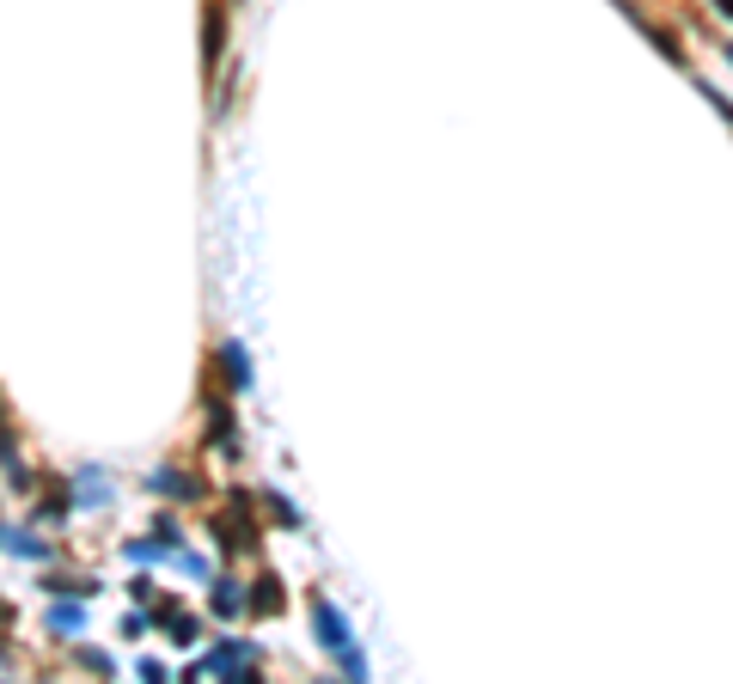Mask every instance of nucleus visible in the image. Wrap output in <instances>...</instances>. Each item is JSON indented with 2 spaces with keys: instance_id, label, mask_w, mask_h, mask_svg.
I'll return each instance as SVG.
<instances>
[{
  "instance_id": "f257e3e1",
  "label": "nucleus",
  "mask_w": 733,
  "mask_h": 684,
  "mask_svg": "<svg viewBox=\"0 0 733 684\" xmlns=\"http://www.w3.org/2000/svg\"><path fill=\"white\" fill-rule=\"evenodd\" d=\"M312 635H318V648H325L330 660L342 666V678H373V666H366V654L354 648V630H349V618H342L337 606H330L325 592H312Z\"/></svg>"
},
{
  "instance_id": "9b49d317",
  "label": "nucleus",
  "mask_w": 733,
  "mask_h": 684,
  "mask_svg": "<svg viewBox=\"0 0 733 684\" xmlns=\"http://www.w3.org/2000/svg\"><path fill=\"white\" fill-rule=\"evenodd\" d=\"M43 587H50L55 599H67V592H79V599H86V592H98V580H86V575H50Z\"/></svg>"
},
{
  "instance_id": "6e6552de",
  "label": "nucleus",
  "mask_w": 733,
  "mask_h": 684,
  "mask_svg": "<svg viewBox=\"0 0 733 684\" xmlns=\"http://www.w3.org/2000/svg\"><path fill=\"white\" fill-rule=\"evenodd\" d=\"M110 489H105V471H79V489H67V501H79V507H98Z\"/></svg>"
},
{
  "instance_id": "39448f33",
  "label": "nucleus",
  "mask_w": 733,
  "mask_h": 684,
  "mask_svg": "<svg viewBox=\"0 0 733 684\" xmlns=\"http://www.w3.org/2000/svg\"><path fill=\"white\" fill-rule=\"evenodd\" d=\"M209 606H214V618H238L245 611V592H238V580H214V592H209Z\"/></svg>"
},
{
  "instance_id": "f03ea898",
  "label": "nucleus",
  "mask_w": 733,
  "mask_h": 684,
  "mask_svg": "<svg viewBox=\"0 0 733 684\" xmlns=\"http://www.w3.org/2000/svg\"><path fill=\"white\" fill-rule=\"evenodd\" d=\"M233 678V684H257V648L251 642H221V648H209V654L190 666V678Z\"/></svg>"
},
{
  "instance_id": "7ed1b4c3",
  "label": "nucleus",
  "mask_w": 733,
  "mask_h": 684,
  "mask_svg": "<svg viewBox=\"0 0 733 684\" xmlns=\"http://www.w3.org/2000/svg\"><path fill=\"white\" fill-rule=\"evenodd\" d=\"M221 367H226V380H233V392H251V385H257V373H251V355H245V342H221Z\"/></svg>"
},
{
  "instance_id": "f8f14e48",
  "label": "nucleus",
  "mask_w": 733,
  "mask_h": 684,
  "mask_svg": "<svg viewBox=\"0 0 733 684\" xmlns=\"http://www.w3.org/2000/svg\"><path fill=\"white\" fill-rule=\"evenodd\" d=\"M166 635L178 648H190V642H196V618H190V611H166Z\"/></svg>"
},
{
  "instance_id": "423d86ee",
  "label": "nucleus",
  "mask_w": 733,
  "mask_h": 684,
  "mask_svg": "<svg viewBox=\"0 0 733 684\" xmlns=\"http://www.w3.org/2000/svg\"><path fill=\"white\" fill-rule=\"evenodd\" d=\"M147 489H153V495H178V501H196V483H190V477H183V471H153V483H147Z\"/></svg>"
},
{
  "instance_id": "ddd939ff",
  "label": "nucleus",
  "mask_w": 733,
  "mask_h": 684,
  "mask_svg": "<svg viewBox=\"0 0 733 684\" xmlns=\"http://www.w3.org/2000/svg\"><path fill=\"white\" fill-rule=\"evenodd\" d=\"M269 513L281 520V526H306V520H300V507H294L288 495H275V489H269Z\"/></svg>"
},
{
  "instance_id": "dca6fc26",
  "label": "nucleus",
  "mask_w": 733,
  "mask_h": 684,
  "mask_svg": "<svg viewBox=\"0 0 733 684\" xmlns=\"http://www.w3.org/2000/svg\"><path fill=\"white\" fill-rule=\"evenodd\" d=\"M715 7H721V13H727V19H733V0H715Z\"/></svg>"
},
{
  "instance_id": "4468645a",
  "label": "nucleus",
  "mask_w": 733,
  "mask_h": 684,
  "mask_svg": "<svg viewBox=\"0 0 733 684\" xmlns=\"http://www.w3.org/2000/svg\"><path fill=\"white\" fill-rule=\"evenodd\" d=\"M79 666H92V672H117V660H110L105 648H79Z\"/></svg>"
},
{
  "instance_id": "0eeeda50",
  "label": "nucleus",
  "mask_w": 733,
  "mask_h": 684,
  "mask_svg": "<svg viewBox=\"0 0 733 684\" xmlns=\"http://www.w3.org/2000/svg\"><path fill=\"white\" fill-rule=\"evenodd\" d=\"M251 606H257V611H269V618H275V611L288 606V592H281V580H275V575H263L257 587H251Z\"/></svg>"
},
{
  "instance_id": "20e7f679",
  "label": "nucleus",
  "mask_w": 733,
  "mask_h": 684,
  "mask_svg": "<svg viewBox=\"0 0 733 684\" xmlns=\"http://www.w3.org/2000/svg\"><path fill=\"white\" fill-rule=\"evenodd\" d=\"M209 440H214V452H238V435H233V409H226V404H214V409H209Z\"/></svg>"
},
{
  "instance_id": "2eb2a0df",
  "label": "nucleus",
  "mask_w": 733,
  "mask_h": 684,
  "mask_svg": "<svg viewBox=\"0 0 733 684\" xmlns=\"http://www.w3.org/2000/svg\"><path fill=\"white\" fill-rule=\"evenodd\" d=\"M123 635H129V642H135V635H147V618H141V611H129V618H123Z\"/></svg>"
},
{
  "instance_id": "9d476101",
  "label": "nucleus",
  "mask_w": 733,
  "mask_h": 684,
  "mask_svg": "<svg viewBox=\"0 0 733 684\" xmlns=\"http://www.w3.org/2000/svg\"><path fill=\"white\" fill-rule=\"evenodd\" d=\"M7 556H31V563H43L50 551H43V538H31L25 526H7Z\"/></svg>"
},
{
  "instance_id": "1a4fd4ad",
  "label": "nucleus",
  "mask_w": 733,
  "mask_h": 684,
  "mask_svg": "<svg viewBox=\"0 0 733 684\" xmlns=\"http://www.w3.org/2000/svg\"><path fill=\"white\" fill-rule=\"evenodd\" d=\"M50 630L55 635H79V630H86V611L67 606V599H55V606H50Z\"/></svg>"
}]
</instances>
